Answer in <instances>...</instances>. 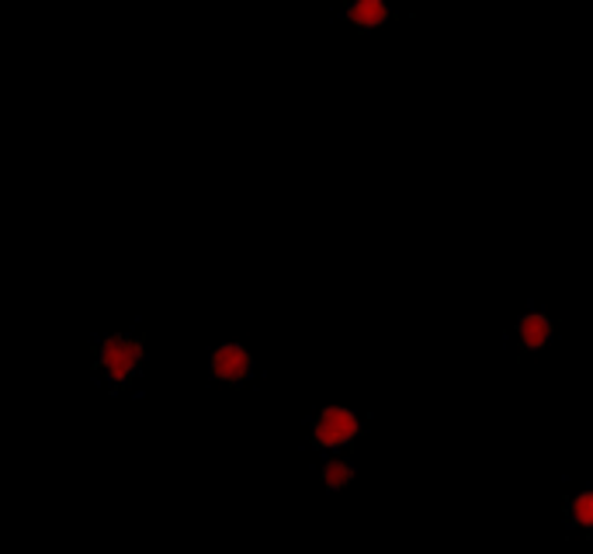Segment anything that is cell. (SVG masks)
I'll use <instances>...</instances> for the list:
<instances>
[{"mask_svg": "<svg viewBox=\"0 0 593 554\" xmlns=\"http://www.w3.org/2000/svg\"><path fill=\"white\" fill-rule=\"evenodd\" d=\"M146 367V336L143 333H108L98 343L95 372L108 388H125L143 375Z\"/></svg>", "mask_w": 593, "mask_h": 554, "instance_id": "cell-1", "label": "cell"}, {"mask_svg": "<svg viewBox=\"0 0 593 554\" xmlns=\"http://www.w3.org/2000/svg\"><path fill=\"white\" fill-rule=\"evenodd\" d=\"M364 436V416L354 406L327 402L319 406L309 423V444L323 454H344Z\"/></svg>", "mask_w": 593, "mask_h": 554, "instance_id": "cell-2", "label": "cell"}, {"mask_svg": "<svg viewBox=\"0 0 593 554\" xmlns=\"http://www.w3.org/2000/svg\"><path fill=\"white\" fill-rule=\"evenodd\" d=\"M209 378L216 385H250L257 375V357L240 340H222L209 351Z\"/></svg>", "mask_w": 593, "mask_h": 554, "instance_id": "cell-3", "label": "cell"}, {"mask_svg": "<svg viewBox=\"0 0 593 554\" xmlns=\"http://www.w3.org/2000/svg\"><path fill=\"white\" fill-rule=\"evenodd\" d=\"M514 336H517V346L524 354H538L556 340V319L549 312H541V309H528V312L517 315Z\"/></svg>", "mask_w": 593, "mask_h": 554, "instance_id": "cell-4", "label": "cell"}, {"mask_svg": "<svg viewBox=\"0 0 593 554\" xmlns=\"http://www.w3.org/2000/svg\"><path fill=\"white\" fill-rule=\"evenodd\" d=\"M340 18H344L354 32H378L396 18V11L389 0H348Z\"/></svg>", "mask_w": 593, "mask_h": 554, "instance_id": "cell-5", "label": "cell"}, {"mask_svg": "<svg viewBox=\"0 0 593 554\" xmlns=\"http://www.w3.org/2000/svg\"><path fill=\"white\" fill-rule=\"evenodd\" d=\"M354 478H358V465L344 454H327V461L319 465V481H323V492L330 496L351 489Z\"/></svg>", "mask_w": 593, "mask_h": 554, "instance_id": "cell-6", "label": "cell"}, {"mask_svg": "<svg viewBox=\"0 0 593 554\" xmlns=\"http://www.w3.org/2000/svg\"><path fill=\"white\" fill-rule=\"evenodd\" d=\"M565 523L580 534H593V485L565 499Z\"/></svg>", "mask_w": 593, "mask_h": 554, "instance_id": "cell-7", "label": "cell"}]
</instances>
